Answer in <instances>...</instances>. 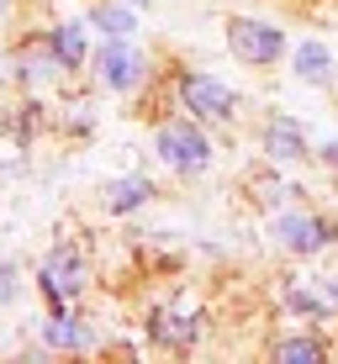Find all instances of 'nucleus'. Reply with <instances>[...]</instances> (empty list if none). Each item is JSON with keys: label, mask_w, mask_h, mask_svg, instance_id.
Segmentation results:
<instances>
[{"label": "nucleus", "mask_w": 338, "mask_h": 364, "mask_svg": "<svg viewBox=\"0 0 338 364\" xmlns=\"http://www.w3.org/2000/svg\"><path fill=\"white\" fill-rule=\"evenodd\" d=\"M228 43H233V53L243 58V64H275L280 48H285V37H280V27H265V21L238 16L228 27Z\"/></svg>", "instance_id": "nucleus-1"}, {"label": "nucleus", "mask_w": 338, "mask_h": 364, "mask_svg": "<svg viewBox=\"0 0 338 364\" xmlns=\"http://www.w3.org/2000/svg\"><path fill=\"white\" fill-rule=\"evenodd\" d=\"M43 291L53 296V306H64V301H74L85 291V264H80V254H74L69 243H58L53 254H48V264H43Z\"/></svg>", "instance_id": "nucleus-2"}, {"label": "nucleus", "mask_w": 338, "mask_h": 364, "mask_svg": "<svg viewBox=\"0 0 338 364\" xmlns=\"http://www.w3.org/2000/svg\"><path fill=\"white\" fill-rule=\"evenodd\" d=\"M180 100L196 111V117H211V122L233 117V90L217 85L211 74H185V80H180Z\"/></svg>", "instance_id": "nucleus-3"}, {"label": "nucleus", "mask_w": 338, "mask_h": 364, "mask_svg": "<svg viewBox=\"0 0 338 364\" xmlns=\"http://www.w3.org/2000/svg\"><path fill=\"white\" fill-rule=\"evenodd\" d=\"M159 154H164V164H174V169H206L211 148H206V137L196 132V127L169 122V127L159 132Z\"/></svg>", "instance_id": "nucleus-4"}, {"label": "nucleus", "mask_w": 338, "mask_h": 364, "mask_svg": "<svg viewBox=\"0 0 338 364\" xmlns=\"http://www.w3.org/2000/svg\"><path fill=\"white\" fill-rule=\"evenodd\" d=\"M101 80L111 85V90H132V85L143 80V53H137V48H127V43L117 37V43L101 53Z\"/></svg>", "instance_id": "nucleus-5"}, {"label": "nucleus", "mask_w": 338, "mask_h": 364, "mask_svg": "<svg viewBox=\"0 0 338 364\" xmlns=\"http://www.w3.org/2000/svg\"><path fill=\"white\" fill-rule=\"evenodd\" d=\"M275 237H280L285 248H296V254H317V248L333 237V228L317 222V217H280L275 222Z\"/></svg>", "instance_id": "nucleus-6"}, {"label": "nucleus", "mask_w": 338, "mask_h": 364, "mask_svg": "<svg viewBox=\"0 0 338 364\" xmlns=\"http://www.w3.org/2000/svg\"><path fill=\"white\" fill-rule=\"evenodd\" d=\"M265 148L275 159H302L307 154V143H302V127L296 122H285V117H275L270 122V132H265Z\"/></svg>", "instance_id": "nucleus-7"}, {"label": "nucleus", "mask_w": 338, "mask_h": 364, "mask_svg": "<svg viewBox=\"0 0 338 364\" xmlns=\"http://www.w3.org/2000/svg\"><path fill=\"white\" fill-rule=\"evenodd\" d=\"M43 343L48 348H85L90 343V328H85V322H74V317H53L43 328Z\"/></svg>", "instance_id": "nucleus-8"}, {"label": "nucleus", "mask_w": 338, "mask_h": 364, "mask_svg": "<svg viewBox=\"0 0 338 364\" xmlns=\"http://www.w3.org/2000/svg\"><path fill=\"white\" fill-rule=\"evenodd\" d=\"M296 74H302V80H312V85H322V80L333 74L328 48H322V43H302V48H296Z\"/></svg>", "instance_id": "nucleus-9"}, {"label": "nucleus", "mask_w": 338, "mask_h": 364, "mask_svg": "<svg viewBox=\"0 0 338 364\" xmlns=\"http://www.w3.org/2000/svg\"><path fill=\"white\" fill-rule=\"evenodd\" d=\"M53 58L64 69H80L85 64V27H74V21H69V27H58L53 32Z\"/></svg>", "instance_id": "nucleus-10"}, {"label": "nucleus", "mask_w": 338, "mask_h": 364, "mask_svg": "<svg viewBox=\"0 0 338 364\" xmlns=\"http://www.w3.org/2000/svg\"><path fill=\"white\" fill-rule=\"evenodd\" d=\"M148 196H154V185L132 174V180H117V185L106 191V206H111V211H132V206H143Z\"/></svg>", "instance_id": "nucleus-11"}, {"label": "nucleus", "mask_w": 338, "mask_h": 364, "mask_svg": "<svg viewBox=\"0 0 338 364\" xmlns=\"http://www.w3.org/2000/svg\"><path fill=\"white\" fill-rule=\"evenodd\" d=\"M322 354H328V348H322L317 338H285V343L275 348V359H280V364H317Z\"/></svg>", "instance_id": "nucleus-12"}, {"label": "nucleus", "mask_w": 338, "mask_h": 364, "mask_svg": "<svg viewBox=\"0 0 338 364\" xmlns=\"http://www.w3.org/2000/svg\"><path fill=\"white\" fill-rule=\"evenodd\" d=\"M90 21H95V27H106L111 37H127V32L137 27V16H132L127 6H95V16H90Z\"/></svg>", "instance_id": "nucleus-13"}, {"label": "nucleus", "mask_w": 338, "mask_h": 364, "mask_svg": "<svg viewBox=\"0 0 338 364\" xmlns=\"http://www.w3.org/2000/svg\"><path fill=\"white\" fill-rule=\"evenodd\" d=\"M154 333L164 338V343H191L196 322H185V317H154Z\"/></svg>", "instance_id": "nucleus-14"}, {"label": "nucleus", "mask_w": 338, "mask_h": 364, "mask_svg": "<svg viewBox=\"0 0 338 364\" xmlns=\"http://www.w3.org/2000/svg\"><path fill=\"white\" fill-rule=\"evenodd\" d=\"M11 291H16V285H11V269L0 264V301H11Z\"/></svg>", "instance_id": "nucleus-15"}, {"label": "nucleus", "mask_w": 338, "mask_h": 364, "mask_svg": "<svg viewBox=\"0 0 338 364\" xmlns=\"http://www.w3.org/2000/svg\"><path fill=\"white\" fill-rule=\"evenodd\" d=\"M322 159H328V164L338 169V137H333V143H328V148H322Z\"/></svg>", "instance_id": "nucleus-16"}]
</instances>
